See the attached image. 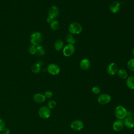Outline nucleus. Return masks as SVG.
<instances>
[{
	"instance_id": "f257e3e1",
	"label": "nucleus",
	"mask_w": 134,
	"mask_h": 134,
	"mask_svg": "<svg viewBox=\"0 0 134 134\" xmlns=\"http://www.w3.org/2000/svg\"><path fill=\"white\" fill-rule=\"evenodd\" d=\"M68 29L70 34L72 35L79 34L82 32L83 30L82 25L77 22H73L71 23L69 26Z\"/></svg>"
},
{
	"instance_id": "f03ea898",
	"label": "nucleus",
	"mask_w": 134,
	"mask_h": 134,
	"mask_svg": "<svg viewBox=\"0 0 134 134\" xmlns=\"http://www.w3.org/2000/svg\"><path fill=\"white\" fill-rule=\"evenodd\" d=\"M127 110L122 106L119 105L115 109V115L118 119H123L127 116Z\"/></svg>"
},
{
	"instance_id": "7ed1b4c3",
	"label": "nucleus",
	"mask_w": 134,
	"mask_h": 134,
	"mask_svg": "<svg viewBox=\"0 0 134 134\" xmlns=\"http://www.w3.org/2000/svg\"><path fill=\"white\" fill-rule=\"evenodd\" d=\"M42 41L41 34L39 32H35L31 34L30 36V42L31 44L37 46L40 44Z\"/></svg>"
},
{
	"instance_id": "20e7f679",
	"label": "nucleus",
	"mask_w": 134,
	"mask_h": 134,
	"mask_svg": "<svg viewBox=\"0 0 134 134\" xmlns=\"http://www.w3.org/2000/svg\"><path fill=\"white\" fill-rule=\"evenodd\" d=\"M39 117L42 119H47L51 115V110L48 106H43L41 107L38 110Z\"/></svg>"
},
{
	"instance_id": "39448f33",
	"label": "nucleus",
	"mask_w": 134,
	"mask_h": 134,
	"mask_svg": "<svg viewBox=\"0 0 134 134\" xmlns=\"http://www.w3.org/2000/svg\"><path fill=\"white\" fill-rule=\"evenodd\" d=\"M75 52V47L73 44H68L65 45L63 49L62 52L65 57H68L71 56Z\"/></svg>"
},
{
	"instance_id": "423d86ee",
	"label": "nucleus",
	"mask_w": 134,
	"mask_h": 134,
	"mask_svg": "<svg viewBox=\"0 0 134 134\" xmlns=\"http://www.w3.org/2000/svg\"><path fill=\"white\" fill-rule=\"evenodd\" d=\"M47 71L49 74L53 75H55L59 73L60 71V69L57 64L54 63H51L48 66L47 68Z\"/></svg>"
},
{
	"instance_id": "0eeeda50",
	"label": "nucleus",
	"mask_w": 134,
	"mask_h": 134,
	"mask_svg": "<svg viewBox=\"0 0 134 134\" xmlns=\"http://www.w3.org/2000/svg\"><path fill=\"white\" fill-rule=\"evenodd\" d=\"M111 100V96L108 94H101L97 97V102L101 105L108 104Z\"/></svg>"
},
{
	"instance_id": "6e6552de",
	"label": "nucleus",
	"mask_w": 134,
	"mask_h": 134,
	"mask_svg": "<svg viewBox=\"0 0 134 134\" xmlns=\"http://www.w3.org/2000/svg\"><path fill=\"white\" fill-rule=\"evenodd\" d=\"M71 128L75 131H80L84 127V124L81 120L76 119L73 120L70 125Z\"/></svg>"
},
{
	"instance_id": "1a4fd4ad",
	"label": "nucleus",
	"mask_w": 134,
	"mask_h": 134,
	"mask_svg": "<svg viewBox=\"0 0 134 134\" xmlns=\"http://www.w3.org/2000/svg\"><path fill=\"white\" fill-rule=\"evenodd\" d=\"M107 72L110 75H114L116 74L118 70V67L117 64L112 62L109 63L107 66Z\"/></svg>"
},
{
	"instance_id": "9d476101",
	"label": "nucleus",
	"mask_w": 134,
	"mask_h": 134,
	"mask_svg": "<svg viewBox=\"0 0 134 134\" xmlns=\"http://www.w3.org/2000/svg\"><path fill=\"white\" fill-rule=\"evenodd\" d=\"M120 8V4L118 1L113 2L109 5V10L114 14L118 13Z\"/></svg>"
},
{
	"instance_id": "9b49d317",
	"label": "nucleus",
	"mask_w": 134,
	"mask_h": 134,
	"mask_svg": "<svg viewBox=\"0 0 134 134\" xmlns=\"http://www.w3.org/2000/svg\"><path fill=\"white\" fill-rule=\"evenodd\" d=\"M124 126V121L121 119H118L113 123V128L116 131H119L123 129Z\"/></svg>"
},
{
	"instance_id": "f8f14e48",
	"label": "nucleus",
	"mask_w": 134,
	"mask_h": 134,
	"mask_svg": "<svg viewBox=\"0 0 134 134\" xmlns=\"http://www.w3.org/2000/svg\"><path fill=\"white\" fill-rule=\"evenodd\" d=\"M59 14V9L56 6H51L48 10V16H51L54 18H56Z\"/></svg>"
},
{
	"instance_id": "ddd939ff",
	"label": "nucleus",
	"mask_w": 134,
	"mask_h": 134,
	"mask_svg": "<svg viewBox=\"0 0 134 134\" xmlns=\"http://www.w3.org/2000/svg\"><path fill=\"white\" fill-rule=\"evenodd\" d=\"M124 126L129 128H133L134 127V118L131 117H126L124 118Z\"/></svg>"
},
{
	"instance_id": "4468645a",
	"label": "nucleus",
	"mask_w": 134,
	"mask_h": 134,
	"mask_svg": "<svg viewBox=\"0 0 134 134\" xmlns=\"http://www.w3.org/2000/svg\"><path fill=\"white\" fill-rule=\"evenodd\" d=\"M33 99L34 102L36 103L41 104L45 101L46 97L43 94H42L41 93H37L34 95L33 97Z\"/></svg>"
},
{
	"instance_id": "2eb2a0df",
	"label": "nucleus",
	"mask_w": 134,
	"mask_h": 134,
	"mask_svg": "<svg viewBox=\"0 0 134 134\" xmlns=\"http://www.w3.org/2000/svg\"><path fill=\"white\" fill-rule=\"evenodd\" d=\"M91 65V62L90 60L87 59H82L80 63V68L83 70H88Z\"/></svg>"
},
{
	"instance_id": "dca6fc26",
	"label": "nucleus",
	"mask_w": 134,
	"mask_h": 134,
	"mask_svg": "<svg viewBox=\"0 0 134 134\" xmlns=\"http://www.w3.org/2000/svg\"><path fill=\"white\" fill-rule=\"evenodd\" d=\"M126 85L131 90H134V76H131L126 79Z\"/></svg>"
},
{
	"instance_id": "f3484780",
	"label": "nucleus",
	"mask_w": 134,
	"mask_h": 134,
	"mask_svg": "<svg viewBox=\"0 0 134 134\" xmlns=\"http://www.w3.org/2000/svg\"><path fill=\"white\" fill-rule=\"evenodd\" d=\"M54 49L57 51H60L61 49H63L64 47V43L62 40L58 39L57 40L54 44Z\"/></svg>"
},
{
	"instance_id": "a211bd4d",
	"label": "nucleus",
	"mask_w": 134,
	"mask_h": 134,
	"mask_svg": "<svg viewBox=\"0 0 134 134\" xmlns=\"http://www.w3.org/2000/svg\"><path fill=\"white\" fill-rule=\"evenodd\" d=\"M66 41L68 44L74 45L76 43V39L73 37V35L71 34H69L65 37Z\"/></svg>"
},
{
	"instance_id": "6ab92c4d",
	"label": "nucleus",
	"mask_w": 134,
	"mask_h": 134,
	"mask_svg": "<svg viewBox=\"0 0 134 134\" xmlns=\"http://www.w3.org/2000/svg\"><path fill=\"white\" fill-rule=\"evenodd\" d=\"M117 74L118 76L122 79H126L128 77V73L127 72L126 70L123 69H120L118 70L117 72Z\"/></svg>"
},
{
	"instance_id": "aec40b11",
	"label": "nucleus",
	"mask_w": 134,
	"mask_h": 134,
	"mask_svg": "<svg viewBox=\"0 0 134 134\" xmlns=\"http://www.w3.org/2000/svg\"><path fill=\"white\" fill-rule=\"evenodd\" d=\"M31 69L32 72L34 73L37 74L39 73L41 70V65L39 64H38L37 62H36L34 64H32V65L31 66Z\"/></svg>"
},
{
	"instance_id": "412c9836",
	"label": "nucleus",
	"mask_w": 134,
	"mask_h": 134,
	"mask_svg": "<svg viewBox=\"0 0 134 134\" xmlns=\"http://www.w3.org/2000/svg\"><path fill=\"white\" fill-rule=\"evenodd\" d=\"M50 27L53 30H57L59 29V26H60V24L58 21L57 20H53L51 24H50Z\"/></svg>"
},
{
	"instance_id": "4be33fe9",
	"label": "nucleus",
	"mask_w": 134,
	"mask_h": 134,
	"mask_svg": "<svg viewBox=\"0 0 134 134\" xmlns=\"http://www.w3.org/2000/svg\"><path fill=\"white\" fill-rule=\"evenodd\" d=\"M36 50H37L36 54L38 55L41 56V55H44V50L43 49V47L41 46L38 45V46H36Z\"/></svg>"
},
{
	"instance_id": "5701e85b",
	"label": "nucleus",
	"mask_w": 134,
	"mask_h": 134,
	"mask_svg": "<svg viewBox=\"0 0 134 134\" xmlns=\"http://www.w3.org/2000/svg\"><path fill=\"white\" fill-rule=\"evenodd\" d=\"M127 68L128 69L131 71H134V58L131 59L127 62Z\"/></svg>"
},
{
	"instance_id": "b1692460",
	"label": "nucleus",
	"mask_w": 134,
	"mask_h": 134,
	"mask_svg": "<svg viewBox=\"0 0 134 134\" xmlns=\"http://www.w3.org/2000/svg\"><path fill=\"white\" fill-rule=\"evenodd\" d=\"M56 105H57V103L55 101H54L53 100H50L47 103V106L50 109L54 108L55 107Z\"/></svg>"
},
{
	"instance_id": "393cba45",
	"label": "nucleus",
	"mask_w": 134,
	"mask_h": 134,
	"mask_svg": "<svg viewBox=\"0 0 134 134\" xmlns=\"http://www.w3.org/2000/svg\"><path fill=\"white\" fill-rule=\"evenodd\" d=\"M28 52L31 54H36L37 50H36V47L31 44L29 46L28 48Z\"/></svg>"
},
{
	"instance_id": "a878e982",
	"label": "nucleus",
	"mask_w": 134,
	"mask_h": 134,
	"mask_svg": "<svg viewBox=\"0 0 134 134\" xmlns=\"http://www.w3.org/2000/svg\"><path fill=\"white\" fill-rule=\"evenodd\" d=\"M92 92L94 94H98L100 92V90L99 87L97 86H94L92 88Z\"/></svg>"
},
{
	"instance_id": "bb28decb",
	"label": "nucleus",
	"mask_w": 134,
	"mask_h": 134,
	"mask_svg": "<svg viewBox=\"0 0 134 134\" xmlns=\"http://www.w3.org/2000/svg\"><path fill=\"white\" fill-rule=\"evenodd\" d=\"M44 96H45L46 98H50L53 96V93L51 91H47L44 93Z\"/></svg>"
},
{
	"instance_id": "cd10ccee",
	"label": "nucleus",
	"mask_w": 134,
	"mask_h": 134,
	"mask_svg": "<svg viewBox=\"0 0 134 134\" xmlns=\"http://www.w3.org/2000/svg\"><path fill=\"white\" fill-rule=\"evenodd\" d=\"M1 133L2 134H10V130L7 128H6L5 127L1 131Z\"/></svg>"
},
{
	"instance_id": "c85d7f7f",
	"label": "nucleus",
	"mask_w": 134,
	"mask_h": 134,
	"mask_svg": "<svg viewBox=\"0 0 134 134\" xmlns=\"http://www.w3.org/2000/svg\"><path fill=\"white\" fill-rule=\"evenodd\" d=\"M5 128V122L4 121L0 118V132Z\"/></svg>"
},
{
	"instance_id": "c756f323",
	"label": "nucleus",
	"mask_w": 134,
	"mask_h": 134,
	"mask_svg": "<svg viewBox=\"0 0 134 134\" xmlns=\"http://www.w3.org/2000/svg\"><path fill=\"white\" fill-rule=\"evenodd\" d=\"M54 18L53 17H51V16H48V17L47 18V22H48V23L51 24L53 20H54Z\"/></svg>"
},
{
	"instance_id": "7c9ffc66",
	"label": "nucleus",
	"mask_w": 134,
	"mask_h": 134,
	"mask_svg": "<svg viewBox=\"0 0 134 134\" xmlns=\"http://www.w3.org/2000/svg\"><path fill=\"white\" fill-rule=\"evenodd\" d=\"M132 113L130 111H127L126 117H132Z\"/></svg>"
},
{
	"instance_id": "2f4dec72",
	"label": "nucleus",
	"mask_w": 134,
	"mask_h": 134,
	"mask_svg": "<svg viewBox=\"0 0 134 134\" xmlns=\"http://www.w3.org/2000/svg\"><path fill=\"white\" fill-rule=\"evenodd\" d=\"M132 55H133V57H134V49L132 50Z\"/></svg>"
},
{
	"instance_id": "473e14b6",
	"label": "nucleus",
	"mask_w": 134,
	"mask_h": 134,
	"mask_svg": "<svg viewBox=\"0 0 134 134\" xmlns=\"http://www.w3.org/2000/svg\"><path fill=\"white\" fill-rule=\"evenodd\" d=\"M0 134H2V133H0Z\"/></svg>"
}]
</instances>
